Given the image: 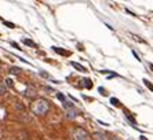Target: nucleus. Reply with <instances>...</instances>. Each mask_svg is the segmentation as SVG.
I'll use <instances>...</instances> for the list:
<instances>
[{
  "label": "nucleus",
  "mask_w": 153,
  "mask_h": 140,
  "mask_svg": "<svg viewBox=\"0 0 153 140\" xmlns=\"http://www.w3.org/2000/svg\"><path fill=\"white\" fill-rule=\"evenodd\" d=\"M31 108H32L33 114L43 115V114H46L47 110H48V102L44 100V99H36V100L32 103Z\"/></svg>",
  "instance_id": "nucleus-1"
},
{
  "label": "nucleus",
  "mask_w": 153,
  "mask_h": 140,
  "mask_svg": "<svg viewBox=\"0 0 153 140\" xmlns=\"http://www.w3.org/2000/svg\"><path fill=\"white\" fill-rule=\"evenodd\" d=\"M88 139V135L87 132L82 129V128H77L75 129V132H73V140H87Z\"/></svg>",
  "instance_id": "nucleus-2"
},
{
  "label": "nucleus",
  "mask_w": 153,
  "mask_h": 140,
  "mask_svg": "<svg viewBox=\"0 0 153 140\" xmlns=\"http://www.w3.org/2000/svg\"><path fill=\"white\" fill-rule=\"evenodd\" d=\"M52 50L57 52V54H61V55H64V57H69V55H70V52L64 51V48H57V47H54Z\"/></svg>",
  "instance_id": "nucleus-3"
},
{
  "label": "nucleus",
  "mask_w": 153,
  "mask_h": 140,
  "mask_svg": "<svg viewBox=\"0 0 153 140\" xmlns=\"http://www.w3.org/2000/svg\"><path fill=\"white\" fill-rule=\"evenodd\" d=\"M70 65L75 67V69H77L79 71H86V67H83L82 65H79V63H76V62H70Z\"/></svg>",
  "instance_id": "nucleus-4"
},
{
  "label": "nucleus",
  "mask_w": 153,
  "mask_h": 140,
  "mask_svg": "<svg viewBox=\"0 0 153 140\" xmlns=\"http://www.w3.org/2000/svg\"><path fill=\"white\" fill-rule=\"evenodd\" d=\"M35 92H36V91H35L33 87H28V89L25 91V95L26 96H33V95H35Z\"/></svg>",
  "instance_id": "nucleus-5"
},
{
  "label": "nucleus",
  "mask_w": 153,
  "mask_h": 140,
  "mask_svg": "<svg viewBox=\"0 0 153 140\" xmlns=\"http://www.w3.org/2000/svg\"><path fill=\"white\" fill-rule=\"evenodd\" d=\"M76 114H77V111L75 110V107H72L70 110H68V117H69V118H75Z\"/></svg>",
  "instance_id": "nucleus-6"
},
{
  "label": "nucleus",
  "mask_w": 153,
  "mask_h": 140,
  "mask_svg": "<svg viewBox=\"0 0 153 140\" xmlns=\"http://www.w3.org/2000/svg\"><path fill=\"white\" fill-rule=\"evenodd\" d=\"M24 44H25V45H29V47H37V45L35 44L33 41H31L29 38H24Z\"/></svg>",
  "instance_id": "nucleus-7"
},
{
  "label": "nucleus",
  "mask_w": 153,
  "mask_h": 140,
  "mask_svg": "<svg viewBox=\"0 0 153 140\" xmlns=\"http://www.w3.org/2000/svg\"><path fill=\"white\" fill-rule=\"evenodd\" d=\"M84 83H86V84H84V85H86V88H91V87H92V84H91V81H90V80H88V78H86V80H84Z\"/></svg>",
  "instance_id": "nucleus-8"
},
{
  "label": "nucleus",
  "mask_w": 153,
  "mask_h": 140,
  "mask_svg": "<svg viewBox=\"0 0 153 140\" xmlns=\"http://www.w3.org/2000/svg\"><path fill=\"white\" fill-rule=\"evenodd\" d=\"M110 103H112L113 106H120V102H119L117 99H115V98H112V99H110Z\"/></svg>",
  "instance_id": "nucleus-9"
},
{
  "label": "nucleus",
  "mask_w": 153,
  "mask_h": 140,
  "mask_svg": "<svg viewBox=\"0 0 153 140\" xmlns=\"http://www.w3.org/2000/svg\"><path fill=\"white\" fill-rule=\"evenodd\" d=\"M18 73H19L18 67H13V69H11V74H18Z\"/></svg>",
  "instance_id": "nucleus-10"
},
{
  "label": "nucleus",
  "mask_w": 153,
  "mask_h": 140,
  "mask_svg": "<svg viewBox=\"0 0 153 140\" xmlns=\"http://www.w3.org/2000/svg\"><path fill=\"white\" fill-rule=\"evenodd\" d=\"M57 98L59 99V100H62V102H65V96L62 95V94H57Z\"/></svg>",
  "instance_id": "nucleus-11"
},
{
  "label": "nucleus",
  "mask_w": 153,
  "mask_h": 140,
  "mask_svg": "<svg viewBox=\"0 0 153 140\" xmlns=\"http://www.w3.org/2000/svg\"><path fill=\"white\" fill-rule=\"evenodd\" d=\"M4 25L8 26V28H15V25H14V24H11V22H4Z\"/></svg>",
  "instance_id": "nucleus-12"
},
{
  "label": "nucleus",
  "mask_w": 153,
  "mask_h": 140,
  "mask_svg": "<svg viewBox=\"0 0 153 140\" xmlns=\"http://www.w3.org/2000/svg\"><path fill=\"white\" fill-rule=\"evenodd\" d=\"M6 87H0V94H1V95H3V94H6Z\"/></svg>",
  "instance_id": "nucleus-13"
},
{
  "label": "nucleus",
  "mask_w": 153,
  "mask_h": 140,
  "mask_svg": "<svg viewBox=\"0 0 153 140\" xmlns=\"http://www.w3.org/2000/svg\"><path fill=\"white\" fill-rule=\"evenodd\" d=\"M6 83H7V85H8V87H13V81H11L10 78H7V80H6Z\"/></svg>",
  "instance_id": "nucleus-14"
},
{
  "label": "nucleus",
  "mask_w": 153,
  "mask_h": 140,
  "mask_svg": "<svg viewBox=\"0 0 153 140\" xmlns=\"http://www.w3.org/2000/svg\"><path fill=\"white\" fill-rule=\"evenodd\" d=\"M11 44H13V47H15V48H17V50H19V45L17 44V43H11Z\"/></svg>",
  "instance_id": "nucleus-15"
},
{
  "label": "nucleus",
  "mask_w": 153,
  "mask_h": 140,
  "mask_svg": "<svg viewBox=\"0 0 153 140\" xmlns=\"http://www.w3.org/2000/svg\"><path fill=\"white\" fill-rule=\"evenodd\" d=\"M133 55H134V57L137 58V61H139V57H138V55H137V52H133Z\"/></svg>",
  "instance_id": "nucleus-16"
},
{
  "label": "nucleus",
  "mask_w": 153,
  "mask_h": 140,
  "mask_svg": "<svg viewBox=\"0 0 153 140\" xmlns=\"http://www.w3.org/2000/svg\"><path fill=\"white\" fill-rule=\"evenodd\" d=\"M141 140H146V137L145 136H141Z\"/></svg>",
  "instance_id": "nucleus-17"
}]
</instances>
